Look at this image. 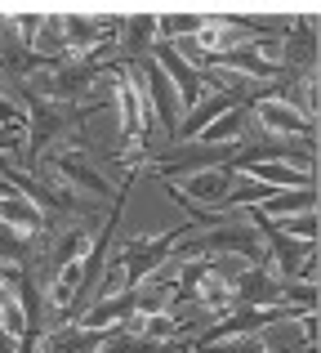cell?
Segmentation results:
<instances>
[{"label":"cell","mask_w":321,"mask_h":353,"mask_svg":"<svg viewBox=\"0 0 321 353\" xmlns=\"http://www.w3.org/2000/svg\"><path fill=\"white\" fill-rule=\"evenodd\" d=\"M228 188H232L228 170H210V165H201V170L183 174V192H188L192 201H228Z\"/></svg>","instance_id":"cell-3"},{"label":"cell","mask_w":321,"mask_h":353,"mask_svg":"<svg viewBox=\"0 0 321 353\" xmlns=\"http://www.w3.org/2000/svg\"><path fill=\"white\" fill-rule=\"evenodd\" d=\"M223 63H236V68H250V77H259V81H272L277 77V63L272 59H263L254 45H241V50H232Z\"/></svg>","instance_id":"cell-12"},{"label":"cell","mask_w":321,"mask_h":353,"mask_svg":"<svg viewBox=\"0 0 321 353\" xmlns=\"http://www.w3.org/2000/svg\"><path fill=\"white\" fill-rule=\"evenodd\" d=\"M241 130H245V112L232 103L228 112H219V117L210 121L206 130H201V134H197V143H228V139H236Z\"/></svg>","instance_id":"cell-9"},{"label":"cell","mask_w":321,"mask_h":353,"mask_svg":"<svg viewBox=\"0 0 321 353\" xmlns=\"http://www.w3.org/2000/svg\"><path fill=\"white\" fill-rule=\"evenodd\" d=\"M80 255H85V237H63L58 241V259H63V264H67V259H80Z\"/></svg>","instance_id":"cell-19"},{"label":"cell","mask_w":321,"mask_h":353,"mask_svg":"<svg viewBox=\"0 0 321 353\" xmlns=\"http://www.w3.org/2000/svg\"><path fill=\"white\" fill-rule=\"evenodd\" d=\"M0 112H5V99H0Z\"/></svg>","instance_id":"cell-23"},{"label":"cell","mask_w":321,"mask_h":353,"mask_svg":"<svg viewBox=\"0 0 321 353\" xmlns=\"http://www.w3.org/2000/svg\"><path fill=\"white\" fill-rule=\"evenodd\" d=\"M0 148H9V134H0Z\"/></svg>","instance_id":"cell-22"},{"label":"cell","mask_w":321,"mask_h":353,"mask_svg":"<svg viewBox=\"0 0 321 353\" xmlns=\"http://www.w3.org/2000/svg\"><path fill=\"white\" fill-rule=\"evenodd\" d=\"M76 282H80V259H71V268H63L58 282H54L49 300L54 304H71V295H76Z\"/></svg>","instance_id":"cell-13"},{"label":"cell","mask_w":321,"mask_h":353,"mask_svg":"<svg viewBox=\"0 0 321 353\" xmlns=\"http://www.w3.org/2000/svg\"><path fill=\"white\" fill-rule=\"evenodd\" d=\"M170 291H174V286H170V277H161V282H152L148 291H139V295H134V304H139L143 313H157L161 304H165V295H170Z\"/></svg>","instance_id":"cell-15"},{"label":"cell","mask_w":321,"mask_h":353,"mask_svg":"<svg viewBox=\"0 0 321 353\" xmlns=\"http://www.w3.org/2000/svg\"><path fill=\"white\" fill-rule=\"evenodd\" d=\"M299 210H317V192L313 188H272L259 201V219H286Z\"/></svg>","instance_id":"cell-2"},{"label":"cell","mask_w":321,"mask_h":353,"mask_svg":"<svg viewBox=\"0 0 321 353\" xmlns=\"http://www.w3.org/2000/svg\"><path fill=\"white\" fill-rule=\"evenodd\" d=\"M250 165L254 179L272 183V188H308V170H299V165H286V161H245Z\"/></svg>","instance_id":"cell-7"},{"label":"cell","mask_w":321,"mask_h":353,"mask_svg":"<svg viewBox=\"0 0 321 353\" xmlns=\"http://www.w3.org/2000/svg\"><path fill=\"white\" fill-rule=\"evenodd\" d=\"M148 90H152V103H157L161 121L174 130V125H179V117H183V99H179V90L170 85V77H165V72L157 68V63L148 68Z\"/></svg>","instance_id":"cell-4"},{"label":"cell","mask_w":321,"mask_h":353,"mask_svg":"<svg viewBox=\"0 0 321 353\" xmlns=\"http://www.w3.org/2000/svg\"><path fill=\"white\" fill-rule=\"evenodd\" d=\"M232 103H236L232 94H210V99H197V103H192V112H188V117H179V134H183V139H197L201 130L210 125V121H214L219 112H228Z\"/></svg>","instance_id":"cell-5"},{"label":"cell","mask_w":321,"mask_h":353,"mask_svg":"<svg viewBox=\"0 0 321 353\" xmlns=\"http://www.w3.org/2000/svg\"><path fill=\"white\" fill-rule=\"evenodd\" d=\"M157 68L170 77V85L179 90L183 108H192L201 99V77H197V68L183 59V50H174V45H157Z\"/></svg>","instance_id":"cell-1"},{"label":"cell","mask_w":321,"mask_h":353,"mask_svg":"<svg viewBox=\"0 0 321 353\" xmlns=\"http://www.w3.org/2000/svg\"><path fill=\"white\" fill-rule=\"evenodd\" d=\"M259 121L268 130H281V134H308V117L299 112V108H290L286 99H268V103H259Z\"/></svg>","instance_id":"cell-6"},{"label":"cell","mask_w":321,"mask_h":353,"mask_svg":"<svg viewBox=\"0 0 321 353\" xmlns=\"http://www.w3.org/2000/svg\"><path fill=\"white\" fill-rule=\"evenodd\" d=\"M0 219H5L9 228H18V233H36L41 228V206H36L32 197H0Z\"/></svg>","instance_id":"cell-8"},{"label":"cell","mask_w":321,"mask_h":353,"mask_svg":"<svg viewBox=\"0 0 321 353\" xmlns=\"http://www.w3.org/2000/svg\"><path fill=\"white\" fill-rule=\"evenodd\" d=\"M201 27H206V23H201V18H165V23H161V32H201Z\"/></svg>","instance_id":"cell-20"},{"label":"cell","mask_w":321,"mask_h":353,"mask_svg":"<svg viewBox=\"0 0 321 353\" xmlns=\"http://www.w3.org/2000/svg\"><path fill=\"white\" fill-rule=\"evenodd\" d=\"M277 259H281V273H295L299 259H304V246L290 237H277Z\"/></svg>","instance_id":"cell-17"},{"label":"cell","mask_w":321,"mask_h":353,"mask_svg":"<svg viewBox=\"0 0 321 353\" xmlns=\"http://www.w3.org/2000/svg\"><path fill=\"white\" fill-rule=\"evenodd\" d=\"M130 313H134V295H116V300H107V304H98V309H89L80 327L98 331V327H107L112 318H130Z\"/></svg>","instance_id":"cell-11"},{"label":"cell","mask_w":321,"mask_h":353,"mask_svg":"<svg viewBox=\"0 0 321 353\" xmlns=\"http://www.w3.org/2000/svg\"><path fill=\"white\" fill-rule=\"evenodd\" d=\"M241 295H245V304H277L281 300V286L272 282L268 273H245L241 277Z\"/></svg>","instance_id":"cell-10"},{"label":"cell","mask_w":321,"mask_h":353,"mask_svg":"<svg viewBox=\"0 0 321 353\" xmlns=\"http://www.w3.org/2000/svg\"><path fill=\"white\" fill-rule=\"evenodd\" d=\"M63 174H76V179H80V183H85V188H94V192H98V188H103V183H98V179H94V170H89V165H85V161H63Z\"/></svg>","instance_id":"cell-18"},{"label":"cell","mask_w":321,"mask_h":353,"mask_svg":"<svg viewBox=\"0 0 321 353\" xmlns=\"http://www.w3.org/2000/svg\"><path fill=\"white\" fill-rule=\"evenodd\" d=\"M148 331H152V340H161V336H170V331H174V322L165 318V313H152V318H148Z\"/></svg>","instance_id":"cell-21"},{"label":"cell","mask_w":321,"mask_h":353,"mask_svg":"<svg viewBox=\"0 0 321 353\" xmlns=\"http://www.w3.org/2000/svg\"><path fill=\"white\" fill-rule=\"evenodd\" d=\"M281 233H295V237H304V241H313L317 237V215L313 210H299V219H281Z\"/></svg>","instance_id":"cell-16"},{"label":"cell","mask_w":321,"mask_h":353,"mask_svg":"<svg viewBox=\"0 0 321 353\" xmlns=\"http://www.w3.org/2000/svg\"><path fill=\"white\" fill-rule=\"evenodd\" d=\"M161 259H165V241H161V246H152V250H143V255H134L130 268H125V277H134V282H139V277H148Z\"/></svg>","instance_id":"cell-14"}]
</instances>
